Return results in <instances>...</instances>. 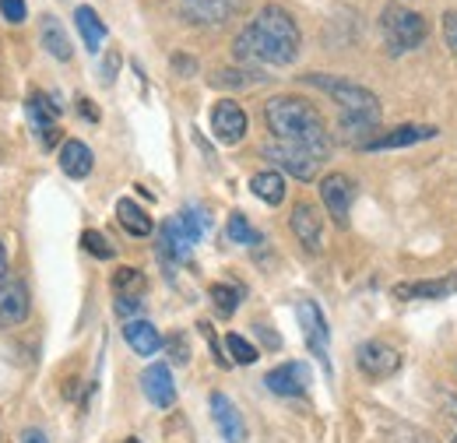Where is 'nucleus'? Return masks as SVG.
<instances>
[{
    "mask_svg": "<svg viewBox=\"0 0 457 443\" xmlns=\"http://www.w3.org/2000/svg\"><path fill=\"white\" fill-rule=\"evenodd\" d=\"M232 50H236V60H246V63L288 67L299 56V25H295V18L288 14L286 7L268 4L236 36Z\"/></svg>",
    "mask_w": 457,
    "mask_h": 443,
    "instance_id": "1",
    "label": "nucleus"
},
{
    "mask_svg": "<svg viewBox=\"0 0 457 443\" xmlns=\"http://www.w3.org/2000/svg\"><path fill=\"white\" fill-rule=\"evenodd\" d=\"M264 120H268V130L275 134V141L310 152L317 163L328 159V152H331L328 123H324V116L313 110L306 99L278 96V99H271L264 106Z\"/></svg>",
    "mask_w": 457,
    "mask_h": 443,
    "instance_id": "2",
    "label": "nucleus"
},
{
    "mask_svg": "<svg viewBox=\"0 0 457 443\" xmlns=\"http://www.w3.org/2000/svg\"><path fill=\"white\" fill-rule=\"evenodd\" d=\"M306 81L317 85V88H324L342 106L345 134H366V130L377 127V120H380V99L370 88H362V85H355L348 78H331V74H306Z\"/></svg>",
    "mask_w": 457,
    "mask_h": 443,
    "instance_id": "3",
    "label": "nucleus"
},
{
    "mask_svg": "<svg viewBox=\"0 0 457 443\" xmlns=\"http://www.w3.org/2000/svg\"><path fill=\"white\" fill-rule=\"evenodd\" d=\"M426 32H429V29H426V18H422V14L404 11L398 4H391V7L384 11V39H387V50L395 56L422 46Z\"/></svg>",
    "mask_w": 457,
    "mask_h": 443,
    "instance_id": "4",
    "label": "nucleus"
},
{
    "mask_svg": "<svg viewBox=\"0 0 457 443\" xmlns=\"http://www.w3.org/2000/svg\"><path fill=\"white\" fill-rule=\"evenodd\" d=\"M355 359H359V370H362L370 380H387L391 373H398V366H401L398 348H391L387 341H362Z\"/></svg>",
    "mask_w": 457,
    "mask_h": 443,
    "instance_id": "5",
    "label": "nucleus"
},
{
    "mask_svg": "<svg viewBox=\"0 0 457 443\" xmlns=\"http://www.w3.org/2000/svg\"><path fill=\"white\" fill-rule=\"evenodd\" d=\"M295 313H299V324H303V334H306V345H310V352L331 370V359H328V321H324V313H320V306L317 303H310V299H303L299 306H295Z\"/></svg>",
    "mask_w": 457,
    "mask_h": 443,
    "instance_id": "6",
    "label": "nucleus"
},
{
    "mask_svg": "<svg viewBox=\"0 0 457 443\" xmlns=\"http://www.w3.org/2000/svg\"><path fill=\"white\" fill-rule=\"evenodd\" d=\"M352 197H355V187H352V180H348L345 172H331V176L320 180V201L328 205V212H331L335 225H342V229L348 225Z\"/></svg>",
    "mask_w": 457,
    "mask_h": 443,
    "instance_id": "7",
    "label": "nucleus"
},
{
    "mask_svg": "<svg viewBox=\"0 0 457 443\" xmlns=\"http://www.w3.org/2000/svg\"><path fill=\"white\" fill-rule=\"evenodd\" d=\"M243 0H179V14L190 25H222L232 14H239Z\"/></svg>",
    "mask_w": 457,
    "mask_h": 443,
    "instance_id": "8",
    "label": "nucleus"
},
{
    "mask_svg": "<svg viewBox=\"0 0 457 443\" xmlns=\"http://www.w3.org/2000/svg\"><path fill=\"white\" fill-rule=\"evenodd\" d=\"M264 159H271L275 166L286 169L288 176H295V180H313V176H317V166H320L310 152L292 148V145H282V141L264 145Z\"/></svg>",
    "mask_w": 457,
    "mask_h": 443,
    "instance_id": "9",
    "label": "nucleus"
},
{
    "mask_svg": "<svg viewBox=\"0 0 457 443\" xmlns=\"http://www.w3.org/2000/svg\"><path fill=\"white\" fill-rule=\"evenodd\" d=\"M440 130L429 127V123H408V127H395L380 138H370L362 141L366 152H387V148H408V145H419V141H433Z\"/></svg>",
    "mask_w": 457,
    "mask_h": 443,
    "instance_id": "10",
    "label": "nucleus"
},
{
    "mask_svg": "<svg viewBox=\"0 0 457 443\" xmlns=\"http://www.w3.org/2000/svg\"><path fill=\"white\" fill-rule=\"evenodd\" d=\"M212 130H215V138L222 145L243 141V134H246V113H243V106L232 103V99L215 103V110H212Z\"/></svg>",
    "mask_w": 457,
    "mask_h": 443,
    "instance_id": "11",
    "label": "nucleus"
},
{
    "mask_svg": "<svg viewBox=\"0 0 457 443\" xmlns=\"http://www.w3.org/2000/svg\"><path fill=\"white\" fill-rule=\"evenodd\" d=\"M264 388L278 397H299L303 390L310 388V370L303 363H282L264 377Z\"/></svg>",
    "mask_w": 457,
    "mask_h": 443,
    "instance_id": "12",
    "label": "nucleus"
},
{
    "mask_svg": "<svg viewBox=\"0 0 457 443\" xmlns=\"http://www.w3.org/2000/svg\"><path fill=\"white\" fill-rule=\"evenodd\" d=\"M292 232H295V239H299L310 254H317V250H320L324 222H320V212H317L310 201H299V205L292 208Z\"/></svg>",
    "mask_w": 457,
    "mask_h": 443,
    "instance_id": "13",
    "label": "nucleus"
},
{
    "mask_svg": "<svg viewBox=\"0 0 457 443\" xmlns=\"http://www.w3.org/2000/svg\"><path fill=\"white\" fill-rule=\"evenodd\" d=\"M141 388L145 397L155 405V408H170L176 401V384H172V373L166 363H152L145 373H141Z\"/></svg>",
    "mask_w": 457,
    "mask_h": 443,
    "instance_id": "14",
    "label": "nucleus"
},
{
    "mask_svg": "<svg viewBox=\"0 0 457 443\" xmlns=\"http://www.w3.org/2000/svg\"><path fill=\"white\" fill-rule=\"evenodd\" d=\"M29 317V292L18 278L0 281V324H21Z\"/></svg>",
    "mask_w": 457,
    "mask_h": 443,
    "instance_id": "15",
    "label": "nucleus"
},
{
    "mask_svg": "<svg viewBox=\"0 0 457 443\" xmlns=\"http://www.w3.org/2000/svg\"><path fill=\"white\" fill-rule=\"evenodd\" d=\"M29 116H32V123H36V130L43 134V145L50 148L54 141H57V116H60V106L50 99V96H43V92H32L29 96Z\"/></svg>",
    "mask_w": 457,
    "mask_h": 443,
    "instance_id": "16",
    "label": "nucleus"
},
{
    "mask_svg": "<svg viewBox=\"0 0 457 443\" xmlns=\"http://www.w3.org/2000/svg\"><path fill=\"white\" fill-rule=\"evenodd\" d=\"M92 166H96V159H92V148L85 141H63V148H60V169L71 180H85L92 172Z\"/></svg>",
    "mask_w": 457,
    "mask_h": 443,
    "instance_id": "17",
    "label": "nucleus"
},
{
    "mask_svg": "<svg viewBox=\"0 0 457 443\" xmlns=\"http://www.w3.org/2000/svg\"><path fill=\"white\" fill-rule=\"evenodd\" d=\"M212 412H215V422H219V430H222V437L228 443H239L246 437V426H243L236 405L228 401L226 394H212Z\"/></svg>",
    "mask_w": 457,
    "mask_h": 443,
    "instance_id": "18",
    "label": "nucleus"
},
{
    "mask_svg": "<svg viewBox=\"0 0 457 443\" xmlns=\"http://www.w3.org/2000/svg\"><path fill=\"white\" fill-rule=\"evenodd\" d=\"M123 338L137 355H155L162 348V334L155 331V324H148V321H127Z\"/></svg>",
    "mask_w": 457,
    "mask_h": 443,
    "instance_id": "19",
    "label": "nucleus"
},
{
    "mask_svg": "<svg viewBox=\"0 0 457 443\" xmlns=\"http://www.w3.org/2000/svg\"><path fill=\"white\" fill-rule=\"evenodd\" d=\"M74 21H78V32H81L85 46L92 54H99V46L106 43V21L96 14V7H78L74 11Z\"/></svg>",
    "mask_w": 457,
    "mask_h": 443,
    "instance_id": "20",
    "label": "nucleus"
},
{
    "mask_svg": "<svg viewBox=\"0 0 457 443\" xmlns=\"http://www.w3.org/2000/svg\"><path fill=\"white\" fill-rule=\"evenodd\" d=\"M39 39H43V46L50 50L54 60H71V39H67V32H63V25H60L54 14H43V21H39Z\"/></svg>",
    "mask_w": 457,
    "mask_h": 443,
    "instance_id": "21",
    "label": "nucleus"
},
{
    "mask_svg": "<svg viewBox=\"0 0 457 443\" xmlns=\"http://www.w3.org/2000/svg\"><path fill=\"white\" fill-rule=\"evenodd\" d=\"M250 190H253V194H257L264 205H282V201H286V180H282V172H275V169L253 172Z\"/></svg>",
    "mask_w": 457,
    "mask_h": 443,
    "instance_id": "22",
    "label": "nucleus"
},
{
    "mask_svg": "<svg viewBox=\"0 0 457 443\" xmlns=\"http://www.w3.org/2000/svg\"><path fill=\"white\" fill-rule=\"evenodd\" d=\"M116 219H120V225L130 232V236H152V219H148V212L141 208V205H134L130 197H123L120 205H116Z\"/></svg>",
    "mask_w": 457,
    "mask_h": 443,
    "instance_id": "23",
    "label": "nucleus"
},
{
    "mask_svg": "<svg viewBox=\"0 0 457 443\" xmlns=\"http://www.w3.org/2000/svg\"><path fill=\"white\" fill-rule=\"evenodd\" d=\"M190 250H194V239L183 232V225L176 219H170L162 225V254L176 257V261H190Z\"/></svg>",
    "mask_w": 457,
    "mask_h": 443,
    "instance_id": "24",
    "label": "nucleus"
},
{
    "mask_svg": "<svg viewBox=\"0 0 457 443\" xmlns=\"http://www.w3.org/2000/svg\"><path fill=\"white\" fill-rule=\"evenodd\" d=\"M454 288L457 281H411V285H398L395 296L398 299H444Z\"/></svg>",
    "mask_w": 457,
    "mask_h": 443,
    "instance_id": "25",
    "label": "nucleus"
},
{
    "mask_svg": "<svg viewBox=\"0 0 457 443\" xmlns=\"http://www.w3.org/2000/svg\"><path fill=\"white\" fill-rule=\"evenodd\" d=\"M145 275L137 268H120L113 275V292L116 296H130V299H141L145 296Z\"/></svg>",
    "mask_w": 457,
    "mask_h": 443,
    "instance_id": "26",
    "label": "nucleus"
},
{
    "mask_svg": "<svg viewBox=\"0 0 457 443\" xmlns=\"http://www.w3.org/2000/svg\"><path fill=\"white\" fill-rule=\"evenodd\" d=\"M239 299H243V292H239L236 285H226V281L212 285V303H215V310H219L222 317H232V313H236Z\"/></svg>",
    "mask_w": 457,
    "mask_h": 443,
    "instance_id": "27",
    "label": "nucleus"
},
{
    "mask_svg": "<svg viewBox=\"0 0 457 443\" xmlns=\"http://www.w3.org/2000/svg\"><path fill=\"white\" fill-rule=\"evenodd\" d=\"M176 222L183 225V232H187V236H190L194 243H197V239H201V236H204V232L212 229V219H208V215H204L201 208H183V212L176 215Z\"/></svg>",
    "mask_w": 457,
    "mask_h": 443,
    "instance_id": "28",
    "label": "nucleus"
},
{
    "mask_svg": "<svg viewBox=\"0 0 457 443\" xmlns=\"http://www.w3.org/2000/svg\"><path fill=\"white\" fill-rule=\"evenodd\" d=\"M228 239H232V243H246V247H253V243H261V232L236 212V215H228Z\"/></svg>",
    "mask_w": 457,
    "mask_h": 443,
    "instance_id": "29",
    "label": "nucleus"
},
{
    "mask_svg": "<svg viewBox=\"0 0 457 443\" xmlns=\"http://www.w3.org/2000/svg\"><path fill=\"white\" fill-rule=\"evenodd\" d=\"M226 348H228V355H232L239 366H250V363H257V348H253V345H250L243 334H228Z\"/></svg>",
    "mask_w": 457,
    "mask_h": 443,
    "instance_id": "30",
    "label": "nucleus"
},
{
    "mask_svg": "<svg viewBox=\"0 0 457 443\" xmlns=\"http://www.w3.org/2000/svg\"><path fill=\"white\" fill-rule=\"evenodd\" d=\"M81 243H85V250L92 254V257H103V261H110L116 250H113V243L103 236V232H96V229H88L85 236H81Z\"/></svg>",
    "mask_w": 457,
    "mask_h": 443,
    "instance_id": "31",
    "label": "nucleus"
},
{
    "mask_svg": "<svg viewBox=\"0 0 457 443\" xmlns=\"http://www.w3.org/2000/svg\"><path fill=\"white\" fill-rule=\"evenodd\" d=\"M257 81H264V78L253 74V71H222V74H215V85H236V88L257 85Z\"/></svg>",
    "mask_w": 457,
    "mask_h": 443,
    "instance_id": "32",
    "label": "nucleus"
},
{
    "mask_svg": "<svg viewBox=\"0 0 457 443\" xmlns=\"http://www.w3.org/2000/svg\"><path fill=\"white\" fill-rule=\"evenodd\" d=\"M0 14H4L11 25H21L25 14H29V7H25V0H0Z\"/></svg>",
    "mask_w": 457,
    "mask_h": 443,
    "instance_id": "33",
    "label": "nucleus"
},
{
    "mask_svg": "<svg viewBox=\"0 0 457 443\" xmlns=\"http://www.w3.org/2000/svg\"><path fill=\"white\" fill-rule=\"evenodd\" d=\"M162 345L170 348L172 363H179V366H183V363H190V345H187V338H183V334H172L170 341H162Z\"/></svg>",
    "mask_w": 457,
    "mask_h": 443,
    "instance_id": "34",
    "label": "nucleus"
},
{
    "mask_svg": "<svg viewBox=\"0 0 457 443\" xmlns=\"http://www.w3.org/2000/svg\"><path fill=\"white\" fill-rule=\"evenodd\" d=\"M444 39H447V46H451V54L457 60V11L444 14Z\"/></svg>",
    "mask_w": 457,
    "mask_h": 443,
    "instance_id": "35",
    "label": "nucleus"
},
{
    "mask_svg": "<svg viewBox=\"0 0 457 443\" xmlns=\"http://www.w3.org/2000/svg\"><path fill=\"white\" fill-rule=\"evenodd\" d=\"M201 334L208 338V345H212V352H215V359H219V366H222V370H228V363H232V359H226V352H222V345H219V338H215V331H212V324H201Z\"/></svg>",
    "mask_w": 457,
    "mask_h": 443,
    "instance_id": "36",
    "label": "nucleus"
},
{
    "mask_svg": "<svg viewBox=\"0 0 457 443\" xmlns=\"http://www.w3.org/2000/svg\"><path fill=\"white\" fill-rule=\"evenodd\" d=\"M141 310V299H130V296H116V313L120 317H130Z\"/></svg>",
    "mask_w": 457,
    "mask_h": 443,
    "instance_id": "37",
    "label": "nucleus"
},
{
    "mask_svg": "<svg viewBox=\"0 0 457 443\" xmlns=\"http://www.w3.org/2000/svg\"><path fill=\"white\" fill-rule=\"evenodd\" d=\"M21 443H50V440H46L43 430H25V433H21Z\"/></svg>",
    "mask_w": 457,
    "mask_h": 443,
    "instance_id": "38",
    "label": "nucleus"
},
{
    "mask_svg": "<svg viewBox=\"0 0 457 443\" xmlns=\"http://www.w3.org/2000/svg\"><path fill=\"white\" fill-rule=\"evenodd\" d=\"M78 106H81V116H85V120H92V123L99 120V110H92V103H88V99H81Z\"/></svg>",
    "mask_w": 457,
    "mask_h": 443,
    "instance_id": "39",
    "label": "nucleus"
},
{
    "mask_svg": "<svg viewBox=\"0 0 457 443\" xmlns=\"http://www.w3.org/2000/svg\"><path fill=\"white\" fill-rule=\"evenodd\" d=\"M172 67H176V71H190V74H194V60H187V56H176V60H172Z\"/></svg>",
    "mask_w": 457,
    "mask_h": 443,
    "instance_id": "40",
    "label": "nucleus"
},
{
    "mask_svg": "<svg viewBox=\"0 0 457 443\" xmlns=\"http://www.w3.org/2000/svg\"><path fill=\"white\" fill-rule=\"evenodd\" d=\"M7 278V250H4V243H0V281Z\"/></svg>",
    "mask_w": 457,
    "mask_h": 443,
    "instance_id": "41",
    "label": "nucleus"
},
{
    "mask_svg": "<svg viewBox=\"0 0 457 443\" xmlns=\"http://www.w3.org/2000/svg\"><path fill=\"white\" fill-rule=\"evenodd\" d=\"M127 443H141V440H127Z\"/></svg>",
    "mask_w": 457,
    "mask_h": 443,
    "instance_id": "42",
    "label": "nucleus"
},
{
    "mask_svg": "<svg viewBox=\"0 0 457 443\" xmlns=\"http://www.w3.org/2000/svg\"><path fill=\"white\" fill-rule=\"evenodd\" d=\"M454 443H457V437H454Z\"/></svg>",
    "mask_w": 457,
    "mask_h": 443,
    "instance_id": "43",
    "label": "nucleus"
}]
</instances>
